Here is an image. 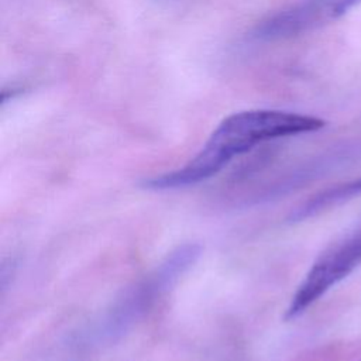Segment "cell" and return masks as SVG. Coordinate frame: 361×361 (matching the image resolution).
<instances>
[{"label": "cell", "mask_w": 361, "mask_h": 361, "mask_svg": "<svg viewBox=\"0 0 361 361\" xmlns=\"http://www.w3.org/2000/svg\"><path fill=\"white\" fill-rule=\"evenodd\" d=\"M361 195V176L344 183L334 185L327 188L314 196L305 200L300 206H298L289 216L292 221H300L309 217H313L327 209H331L337 204H341L355 196Z\"/></svg>", "instance_id": "5"}, {"label": "cell", "mask_w": 361, "mask_h": 361, "mask_svg": "<svg viewBox=\"0 0 361 361\" xmlns=\"http://www.w3.org/2000/svg\"><path fill=\"white\" fill-rule=\"evenodd\" d=\"M200 251L202 247L195 243H186L172 250L154 271L113 305L96 330L97 337L114 340L126 333L196 262Z\"/></svg>", "instance_id": "2"}, {"label": "cell", "mask_w": 361, "mask_h": 361, "mask_svg": "<svg viewBox=\"0 0 361 361\" xmlns=\"http://www.w3.org/2000/svg\"><path fill=\"white\" fill-rule=\"evenodd\" d=\"M324 126L323 118L283 110L237 111L220 121L197 154L183 166L152 176L142 185L151 190L192 186L219 173L231 159L264 141L314 133Z\"/></svg>", "instance_id": "1"}, {"label": "cell", "mask_w": 361, "mask_h": 361, "mask_svg": "<svg viewBox=\"0 0 361 361\" xmlns=\"http://www.w3.org/2000/svg\"><path fill=\"white\" fill-rule=\"evenodd\" d=\"M361 0H298L264 18L252 31L258 39H285L333 23Z\"/></svg>", "instance_id": "4"}, {"label": "cell", "mask_w": 361, "mask_h": 361, "mask_svg": "<svg viewBox=\"0 0 361 361\" xmlns=\"http://www.w3.org/2000/svg\"><path fill=\"white\" fill-rule=\"evenodd\" d=\"M360 264L361 228L347 234L319 254L292 295L285 310V320H293L303 314Z\"/></svg>", "instance_id": "3"}]
</instances>
